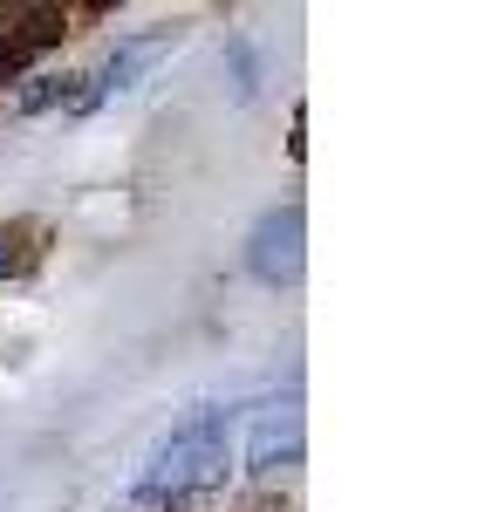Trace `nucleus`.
<instances>
[{"mask_svg":"<svg viewBox=\"0 0 492 512\" xmlns=\"http://www.w3.org/2000/svg\"><path fill=\"white\" fill-rule=\"evenodd\" d=\"M226 431H233V410H192V417H185V424L144 458L137 506L178 512L199 485H212V478L226 472Z\"/></svg>","mask_w":492,"mask_h":512,"instance_id":"obj_1","label":"nucleus"},{"mask_svg":"<svg viewBox=\"0 0 492 512\" xmlns=\"http://www.w3.org/2000/svg\"><path fill=\"white\" fill-rule=\"evenodd\" d=\"M178 48V28H151V35H130V41H117L110 48V62L89 76V103L82 110H103L110 96H123V89H137V76L151 69V62H164Z\"/></svg>","mask_w":492,"mask_h":512,"instance_id":"obj_3","label":"nucleus"},{"mask_svg":"<svg viewBox=\"0 0 492 512\" xmlns=\"http://www.w3.org/2000/svg\"><path fill=\"white\" fill-rule=\"evenodd\" d=\"M301 260H308V219H301V205H274L246 239V267L267 287H287V280H301Z\"/></svg>","mask_w":492,"mask_h":512,"instance_id":"obj_2","label":"nucleus"},{"mask_svg":"<svg viewBox=\"0 0 492 512\" xmlns=\"http://www.w3.org/2000/svg\"><path fill=\"white\" fill-rule=\"evenodd\" d=\"M301 458V410L294 403H267L260 424H253V444H246V472H281Z\"/></svg>","mask_w":492,"mask_h":512,"instance_id":"obj_4","label":"nucleus"},{"mask_svg":"<svg viewBox=\"0 0 492 512\" xmlns=\"http://www.w3.org/2000/svg\"><path fill=\"white\" fill-rule=\"evenodd\" d=\"M28 260H35V253H28V233H21V226H14V233L0 226V280H7V274H21Z\"/></svg>","mask_w":492,"mask_h":512,"instance_id":"obj_7","label":"nucleus"},{"mask_svg":"<svg viewBox=\"0 0 492 512\" xmlns=\"http://www.w3.org/2000/svg\"><path fill=\"white\" fill-rule=\"evenodd\" d=\"M28 55H35V48L14 35V21H0V82H7V76H21V69H28Z\"/></svg>","mask_w":492,"mask_h":512,"instance_id":"obj_6","label":"nucleus"},{"mask_svg":"<svg viewBox=\"0 0 492 512\" xmlns=\"http://www.w3.org/2000/svg\"><path fill=\"white\" fill-rule=\"evenodd\" d=\"M82 110L89 103V76H41V82H28L21 89V110Z\"/></svg>","mask_w":492,"mask_h":512,"instance_id":"obj_5","label":"nucleus"}]
</instances>
